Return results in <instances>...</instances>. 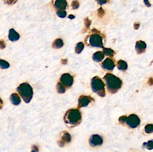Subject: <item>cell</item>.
<instances>
[{
  "label": "cell",
  "mask_w": 153,
  "mask_h": 152,
  "mask_svg": "<svg viewBox=\"0 0 153 152\" xmlns=\"http://www.w3.org/2000/svg\"><path fill=\"white\" fill-rule=\"evenodd\" d=\"M126 122L129 127L136 128L140 125V119L136 115L132 114L127 117Z\"/></svg>",
  "instance_id": "5"
},
{
  "label": "cell",
  "mask_w": 153,
  "mask_h": 152,
  "mask_svg": "<svg viewBox=\"0 0 153 152\" xmlns=\"http://www.w3.org/2000/svg\"><path fill=\"white\" fill-rule=\"evenodd\" d=\"M3 107V102L2 99L0 98V110Z\"/></svg>",
  "instance_id": "34"
},
{
  "label": "cell",
  "mask_w": 153,
  "mask_h": 152,
  "mask_svg": "<svg viewBox=\"0 0 153 152\" xmlns=\"http://www.w3.org/2000/svg\"><path fill=\"white\" fill-rule=\"evenodd\" d=\"M94 100L92 98L89 96L82 95L78 99V108L79 109L82 107H85L88 105L90 103L94 102Z\"/></svg>",
  "instance_id": "8"
},
{
  "label": "cell",
  "mask_w": 153,
  "mask_h": 152,
  "mask_svg": "<svg viewBox=\"0 0 153 152\" xmlns=\"http://www.w3.org/2000/svg\"><path fill=\"white\" fill-rule=\"evenodd\" d=\"M103 51L105 55L109 57H113L114 55V51L111 49L104 48Z\"/></svg>",
  "instance_id": "22"
},
{
  "label": "cell",
  "mask_w": 153,
  "mask_h": 152,
  "mask_svg": "<svg viewBox=\"0 0 153 152\" xmlns=\"http://www.w3.org/2000/svg\"><path fill=\"white\" fill-rule=\"evenodd\" d=\"M68 18H71V19H73V18H74V16L73 15H71L68 16Z\"/></svg>",
  "instance_id": "35"
},
{
  "label": "cell",
  "mask_w": 153,
  "mask_h": 152,
  "mask_svg": "<svg viewBox=\"0 0 153 152\" xmlns=\"http://www.w3.org/2000/svg\"><path fill=\"white\" fill-rule=\"evenodd\" d=\"M146 145L144 146H146V148L147 149L151 150V149H153V140H150L148 142L144 143Z\"/></svg>",
  "instance_id": "24"
},
{
  "label": "cell",
  "mask_w": 153,
  "mask_h": 152,
  "mask_svg": "<svg viewBox=\"0 0 153 152\" xmlns=\"http://www.w3.org/2000/svg\"><path fill=\"white\" fill-rule=\"evenodd\" d=\"M103 142V139L101 136L99 135H93L89 140L90 144L92 146H97L102 145Z\"/></svg>",
  "instance_id": "9"
},
{
  "label": "cell",
  "mask_w": 153,
  "mask_h": 152,
  "mask_svg": "<svg viewBox=\"0 0 153 152\" xmlns=\"http://www.w3.org/2000/svg\"><path fill=\"white\" fill-rule=\"evenodd\" d=\"M4 3L7 5H13L17 2L18 0H3Z\"/></svg>",
  "instance_id": "26"
},
{
  "label": "cell",
  "mask_w": 153,
  "mask_h": 152,
  "mask_svg": "<svg viewBox=\"0 0 153 152\" xmlns=\"http://www.w3.org/2000/svg\"><path fill=\"white\" fill-rule=\"evenodd\" d=\"M57 14L60 18H64L66 16V13L63 10H59L57 12Z\"/></svg>",
  "instance_id": "25"
},
{
  "label": "cell",
  "mask_w": 153,
  "mask_h": 152,
  "mask_svg": "<svg viewBox=\"0 0 153 152\" xmlns=\"http://www.w3.org/2000/svg\"><path fill=\"white\" fill-rule=\"evenodd\" d=\"M10 100L12 104L14 105H18L21 102L20 97L17 93L12 94L10 97Z\"/></svg>",
  "instance_id": "15"
},
{
  "label": "cell",
  "mask_w": 153,
  "mask_h": 152,
  "mask_svg": "<svg viewBox=\"0 0 153 152\" xmlns=\"http://www.w3.org/2000/svg\"><path fill=\"white\" fill-rule=\"evenodd\" d=\"M66 124L70 127L78 125L81 123L82 115L78 109H71L68 110L64 117Z\"/></svg>",
  "instance_id": "2"
},
{
  "label": "cell",
  "mask_w": 153,
  "mask_h": 152,
  "mask_svg": "<svg viewBox=\"0 0 153 152\" xmlns=\"http://www.w3.org/2000/svg\"><path fill=\"white\" fill-rule=\"evenodd\" d=\"M56 89L58 92L61 94L64 93L66 90V87H64L61 82L58 83L56 86Z\"/></svg>",
  "instance_id": "19"
},
{
  "label": "cell",
  "mask_w": 153,
  "mask_h": 152,
  "mask_svg": "<svg viewBox=\"0 0 153 152\" xmlns=\"http://www.w3.org/2000/svg\"><path fill=\"white\" fill-rule=\"evenodd\" d=\"M144 2L145 4V5L147 6L150 7V6H151V5H150V3H149L148 0H144Z\"/></svg>",
  "instance_id": "33"
},
{
  "label": "cell",
  "mask_w": 153,
  "mask_h": 152,
  "mask_svg": "<svg viewBox=\"0 0 153 152\" xmlns=\"http://www.w3.org/2000/svg\"><path fill=\"white\" fill-rule=\"evenodd\" d=\"M91 88L93 91L101 97L105 96V84L99 77H94L91 80Z\"/></svg>",
  "instance_id": "4"
},
{
  "label": "cell",
  "mask_w": 153,
  "mask_h": 152,
  "mask_svg": "<svg viewBox=\"0 0 153 152\" xmlns=\"http://www.w3.org/2000/svg\"><path fill=\"white\" fill-rule=\"evenodd\" d=\"M84 45L82 43H79L76 46L75 48V51L78 54H80L83 50Z\"/></svg>",
  "instance_id": "21"
},
{
  "label": "cell",
  "mask_w": 153,
  "mask_h": 152,
  "mask_svg": "<svg viewBox=\"0 0 153 152\" xmlns=\"http://www.w3.org/2000/svg\"><path fill=\"white\" fill-rule=\"evenodd\" d=\"M6 47V44L3 40H0V49H3Z\"/></svg>",
  "instance_id": "29"
},
{
  "label": "cell",
  "mask_w": 153,
  "mask_h": 152,
  "mask_svg": "<svg viewBox=\"0 0 153 152\" xmlns=\"http://www.w3.org/2000/svg\"><path fill=\"white\" fill-rule=\"evenodd\" d=\"M53 5L56 9L59 10H64L67 7V2L66 0H55Z\"/></svg>",
  "instance_id": "13"
},
{
  "label": "cell",
  "mask_w": 153,
  "mask_h": 152,
  "mask_svg": "<svg viewBox=\"0 0 153 152\" xmlns=\"http://www.w3.org/2000/svg\"><path fill=\"white\" fill-rule=\"evenodd\" d=\"M71 140V135L69 133L66 132H62V135L61 136V139L59 141V144L60 146H63L65 144L68 143Z\"/></svg>",
  "instance_id": "12"
},
{
  "label": "cell",
  "mask_w": 153,
  "mask_h": 152,
  "mask_svg": "<svg viewBox=\"0 0 153 152\" xmlns=\"http://www.w3.org/2000/svg\"><path fill=\"white\" fill-rule=\"evenodd\" d=\"M18 92L23 100L26 103H29L33 95L32 88L27 83H22L17 88Z\"/></svg>",
  "instance_id": "3"
},
{
  "label": "cell",
  "mask_w": 153,
  "mask_h": 152,
  "mask_svg": "<svg viewBox=\"0 0 153 152\" xmlns=\"http://www.w3.org/2000/svg\"><path fill=\"white\" fill-rule=\"evenodd\" d=\"M90 43L94 47H103L102 38L98 34H94L90 38Z\"/></svg>",
  "instance_id": "7"
},
{
  "label": "cell",
  "mask_w": 153,
  "mask_h": 152,
  "mask_svg": "<svg viewBox=\"0 0 153 152\" xmlns=\"http://www.w3.org/2000/svg\"><path fill=\"white\" fill-rule=\"evenodd\" d=\"M117 68L118 69L122 71H125L128 68L127 63L124 61L120 60L117 62Z\"/></svg>",
  "instance_id": "17"
},
{
  "label": "cell",
  "mask_w": 153,
  "mask_h": 152,
  "mask_svg": "<svg viewBox=\"0 0 153 152\" xmlns=\"http://www.w3.org/2000/svg\"><path fill=\"white\" fill-rule=\"evenodd\" d=\"M20 38V35L13 29H11L9 30V39L12 42L18 41Z\"/></svg>",
  "instance_id": "14"
},
{
  "label": "cell",
  "mask_w": 153,
  "mask_h": 152,
  "mask_svg": "<svg viewBox=\"0 0 153 152\" xmlns=\"http://www.w3.org/2000/svg\"><path fill=\"white\" fill-rule=\"evenodd\" d=\"M115 62L113 59L111 58H106L102 64V67L105 70L111 71L114 69L115 67Z\"/></svg>",
  "instance_id": "10"
},
{
  "label": "cell",
  "mask_w": 153,
  "mask_h": 152,
  "mask_svg": "<svg viewBox=\"0 0 153 152\" xmlns=\"http://www.w3.org/2000/svg\"><path fill=\"white\" fill-rule=\"evenodd\" d=\"M63 46V42L61 39H57L52 44V47L54 48H60Z\"/></svg>",
  "instance_id": "18"
},
{
  "label": "cell",
  "mask_w": 153,
  "mask_h": 152,
  "mask_svg": "<svg viewBox=\"0 0 153 152\" xmlns=\"http://www.w3.org/2000/svg\"><path fill=\"white\" fill-rule=\"evenodd\" d=\"M72 6L73 8V9H77L79 6V2L78 1H73V2H72Z\"/></svg>",
  "instance_id": "28"
},
{
  "label": "cell",
  "mask_w": 153,
  "mask_h": 152,
  "mask_svg": "<svg viewBox=\"0 0 153 152\" xmlns=\"http://www.w3.org/2000/svg\"><path fill=\"white\" fill-rule=\"evenodd\" d=\"M10 67V64L9 62L4 60L0 59V68L2 69H7Z\"/></svg>",
  "instance_id": "20"
},
{
  "label": "cell",
  "mask_w": 153,
  "mask_h": 152,
  "mask_svg": "<svg viewBox=\"0 0 153 152\" xmlns=\"http://www.w3.org/2000/svg\"><path fill=\"white\" fill-rule=\"evenodd\" d=\"M106 83L108 91L111 94H115L121 88L122 82L117 77L111 73L106 74L104 77Z\"/></svg>",
  "instance_id": "1"
},
{
  "label": "cell",
  "mask_w": 153,
  "mask_h": 152,
  "mask_svg": "<svg viewBox=\"0 0 153 152\" xmlns=\"http://www.w3.org/2000/svg\"><path fill=\"white\" fill-rule=\"evenodd\" d=\"M60 82L66 88L71 87L73 84V78L72 76L68 73H65L61 76Z\"/></svg>",
  "instance_id": "6"
},
{
  "label": "cell",
  "mask_w": 153,
  "mask_h": 152,
  "mask_svg": "<svg viewBox=\"0 0 153 152\" xmlns=\"http://www.w3.org/2000/svg\"><path fill=\"white\" fill-rule=\"evenodd\" d=\"M145 132L147 133H151L153 132V125L149 124L145 127Z\"/></svg>",
  "instance_id": "23"
},
{
  "label": "cell",
  "mask_w": 153,
  "mask_h": 152,
  "mask_svg": "<svg viewBox=\"0 0 153 152\" xmlns=\"http://www.w3.org/2000/svg\"><path fill=\"white\" fill-rule=\"evenodd\" d=\"M105 55L104 52L101 51H98L94 54L93 55V59L94 61L97 62H100L102 61L104 58Z\"/></svg>",
  "instance_id": "16"
},
{
  "label": "cell",
  "mask_w": 153,
  "mask_h": 152,
  "mask_svg": "<svg viewBox=\"0 0 153 152\" xmlns=\"http://www.w3.org/2000/svg\"><path fill=\"white\" fill-rule=\"evenodd\" d=\"M148 83L149 85H150V86L153 85V78L151 77L149 79Z\"/></svg>",
  "instance_id": "32"
},
{
  "label": "cell",
  "mask_w": 153,
  "mask_h": 152,
  "mask_svg": "<svg viewBox=\"0 0 153 152\" xmlns=\"http://www.w3.org/2000/svg\"><path fill=\"white\" fill-rule=\"evenodd\" d=\"M140 27V23L138 22H136L134 23V28L135 29H137Z\"/></svg>",
  "instance_id": "31"
},
{
  "label": "cell",
  "mask_w": 153,
  "mask_h": 152,
  "mask_svg": "<svg viewBox=\"0 0 153 152\" xmlns=\"http://www.w3.org/2000/svg\"><path fill=\"white\" fill-rule=\"evenodd\" d=\"M127 118V117L126 116H121V117L119 118V122H120L121 124H124V123H126V121Z\"/></svg>",
  "instance_id": "27"
},
{
  "label": "cell",
  "mask_w": 153,
  "mask_h": 152,
  "mask_svg": "<svg viewBox=\"0 0 153 152\" xmlns=\"http://www.w3.org/2000/svg\"><path fill=\"white\" fill-rule=\"evenodd\" d=\"M108 1V0H97V2L99 5H103L106 3Z\"/></svg>",
  "instance_id": "30"
},
{
  "label": "cell",
  "mask_w": 153,
  "mask_h": 152,
  "mask_svg": "<svg viewBox=\"0 0 153 152\" xmlns=\"http://www.w3.org/2000/svg\"><path fill=\"white\" fill-rule=\"evenodd\" d=\"M147 48V44L143 41H140L136 42L135 45V50L136 52L138 54H141L143 53Z\"/></svg>",
  "instance_id": "11"
}]
</instances>
